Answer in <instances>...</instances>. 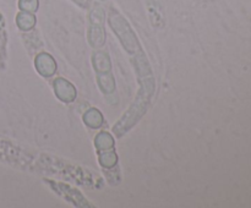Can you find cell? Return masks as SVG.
Segmentation results:
<instances>
[{"mask_svg":"<svg viewBox=\"0 0 251 208\" xmlns=\"http://www.w3.org/2000/svg\"><path fill=\"white\" fill-rule=\"evenodd\" d=\"M73 1H75L76 4L80 5L81 7H86L88 5V1H90V0H73Z\"/></svg>","mask_w":251,"mask_h":208,"instance_id":"10","label":"cell"},{"mask_svg":"<svg viewBox=\"0 0 251 208\" xmlns=\"http://www.w3.org/2000/svg\"><path fill=\"white\" fill-rule=\"evenodd\" d=\"M83 121H85L87 126L92 127V129H98V127L102 126L103 116L100 110L92 108V109H90L83 115Z\"/></svg>","mask_w":251,"mask_h":208,"instance_id":"5","label":"cell"},{"mask_svg":"<svg viewBox=\"0 0 251 208\" xmlns=\"http://www.w3.org/2000/svg\"><path fill=\"white\" fill-rule=\"evenodd\" d=\"M118 156L114 149H105V151H100V163L104 168H113L117 164Z\"/></svg>","mask_w":251,"mask_h":208,"instance_id":"7","label":"cell"},{"mask_svg":"<svg viewBox=\"0 0 251 208\" xmlns=\"http://www.w3.org/2000/svg\"><path fill=\"white\" fill-rule=\"evenodd\" d=\"M95 69L100 73H105V71L110 70L109 58L105 53H98L95 56Z\"/></svg>","mask_w":251,"mask_h":208,"instance_id":"8","label":"cell"},{"mask_svg":"<svg viewBox=\"0 0 251 208\" xmlns=\"http://www.w3.org/2000/svg\"><path fill=\"white\" fill-rule=\"evenodd\" d=\"M95 144L98 151H105V149H112L114 147V139L110 134L103 131L96 136Z\"/></svg>","mask_w":251,"mask_h":208,"instance_id":"6","label":"cell"},{"mask_svg":"<svg viewBox=\"0 0 251 208\" xmlns=\"http://www.w3.org/2000/svg\"><path fill=\"white\" fill-rule=\"evenodd\" d=\"M36 69L43 77H50L55 73L56 71V63L49 54L42 53L37 55L36 60Z\"/></svg>","mask_w":251,"mask_h":208,"instance_id":"3","label":"cell"},{"mask_svg":"<svg viewBox=\"0 0 251 208\" xmlns=\"http://www.w3.org/2000/svg\"><path fill=\"white\" fill-rule=\"evenodd\" d=\"M39 1L38 0H19V7L21 11L36 12L38 10Z\"/></svg>","mask_w":251,"mask_h":208,"instance_id":"9","label":"cell"},{"mask_svg":"<svg viewBox=\"0 0 251 208\" xmlns=\"http://www.w3.org/2000/svg\"><path fill=\"white\" fill-rule=\"evenodd\" d=\"M54 91L56 97L65 103L73 102L76 98V88L64 78L59 77L54 81Z\"/></svg>","mask_w":251,"mask_h":208,"instance_id":"2","label":"cell"},{"mask_svg":"<svg viewBox=\"0 0 251 208\" xmlns=\"http://www.w3.org/2000/svg\"><path fill=\"white\" fill-rule=\"evenodd\" d=\"M16 24L21 31H29L36 26V16L33 12L20 11L16 16Z\"/></svg>","mask_w":251,"mask_h":208,"instance_id":"4","label":"cell"},{"mask_svg":"<svg viewBox=\"0 0 251 208\" xmlns=\"http://www.w3.org/2000/svg\"><path fill=\"white\" fill-rule=\"evenodd\" d=\"M91 27H90V42L93 46L100 48L104 44L105 36L103 29V22H104V11L100 6H96L90 15Z\"/></svg>","mask_w":251,"mask_h":208,"instance_id":"1","label":"cell"}]
</instances>
